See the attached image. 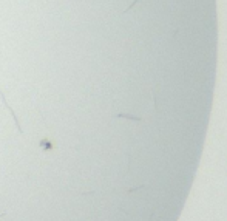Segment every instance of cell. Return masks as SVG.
Wrapping results in <instances>:
<instances>
[{
  "label": "cell",
  "mask_w": 227,
  "mask_h": 221,
  "mask_svg": "<svg viewBox=\"0 0 227 221\" xmlns=\"http://www.w3.org/2000/svg\"><path fill=\"white\" fill-rule=\"evenodd\" d=\"M5 215H6V213H2V215H0V218H2V216H5Z\"/></svg>",
  "instance_id": "cell-2"
},
{
  "label": "cell",
  "mask_w": 227,
  "mask_h": 221,
  "mask_svg": "<svg viewBox=\"0 0 227 221\" xmlns=\"http://www.w3.org/2000/svg\"><path fill=\"white\" fill-rule=\"evenodd\" d=\"M0 99H2V102H3V105L8 108V111L11 113V116L14 118V124H16V127H17V130H19V133H23V130H22V127H20V124H19V119H17V116H16V113H14V110H12L9 105H8V102H6V99H5V94L0 91Z\"/></svg>",
  "instance_id": "cell-1"
}]
</instances>
